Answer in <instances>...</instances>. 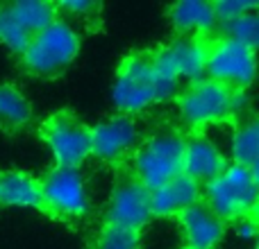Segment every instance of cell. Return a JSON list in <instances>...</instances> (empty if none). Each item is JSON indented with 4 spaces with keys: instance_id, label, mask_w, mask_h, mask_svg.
Masks as SVG:
<instances>
[{
    "instance_id": "9a60e30c",
    "label": "cell",
    "mask_w": 259,
    "mask_h": 249,
    "mask_svg": "<svg viewBox=\"0 0 259 249\" xmlns=\"http://www.w3.org/2000/svg\"><path fill=\"white\" fill-rule=\"evenodd\" d=\"M200 197V188L184 174H178L157 191H152V220L157 218H178L187 206Z\"/></svg>"
},
{
    "instance_id": "8992f818",
    "label": "cell",
    "mask_w": 259,
    "mask_h": 249,
    "mask_svg": "<svg viewBox=\"0 0 259 249\" xmlns=\"http://www.w3.org/2000/svg\"><path fill=\"white\" fill-rule=\"evenodd\" d=\"M202 200L211 206L216 215L232 229L241 220L257 218L259 206V183L257 172L230 163L223 174L207 183L200 191Z\"/></svg>"
},
{
    "instance_id": "5b68a950",
    "label": "cell",
    "mask_w": 259,
    "mask_h": 249,
    "mask_svg": "<svg viewBox=\"0 0 259 249\" xmlns=\"http://www.w3.org/2000/svg\"><path fill=\"white\" fill-rule=\"evenodd\" d=\"M196 43L200 50L202 77L214 80L230 86L234 91L248 93L252 80H255V59L257 50L232 39L214 36L209 32L196 34Z\"/></svg>"
},
{
    "instance_id": "3957f363",
    "label": "cell",
    "mask_w": 259,
    "mask_h": 249,
    "mask_svg": "<svg viewBox=\"0 0 259 249\" xmlns=\"http://www.w3.org/2000/svg\"><path fill=\"white\" fill-rule=\"evenodd\" d=\"M182 152H184V132L173 120H161L148 129L130 156V168L139 177V181L148 191H157L182 174Z\"/></svg>"
},
{
    "instance_id": "6da1fadb",
    "label": "cell",
    "mask_w": 259,
    "mask_h": 249,
    "mask_svg": "<svg viewBox=\"0 0 259 249\" xmlns=\"http://www.w3.org/2000/svg\"><path fill=\"white\" fill-rule=\"evenodd\" d=\"M166 45L130 50L116 68L112 100L118 113L137 116L152 104L173 100L182 89Z\"/></svg>"
},
{
    "instance_id": "5bb4252c",
    "label": "cell",
    "mask_w": 259,
    "mask_h": 249,
    "mask_svg": "<svg viewBox=\"0 0 259 249\" xmlns=\"http://www.w3.org/2000/svg\"><path fill=\"white\" fill-rule=\"evenodd\" d=\"M0 206H27L46 215L39 177L25 170H0Z\"/></svg>"
},
{
    "instance_id": "2e32d148",
    "label": "cell",
    "mask_w": 259,
    "mask_h": 249,
    "mask_svg": "<svg viewBox=\"0 0 259 249\" xmlns=\"http://www.w3.org/2000/svg\"><path fill=\"white\" fill-rule=\"evenodd\" d=\"M166 16L170 21L175 36H196L205 34L214 27L209 0H182L166 7Z\"/></svg>"
},
{
    "instance_id": "7402d4cb",
    "label": "cell",
    "mask_w": 259,
    "mask_h": 249,
    "mask_svg": "<svg viewBox=\"0 0 259 249\" xmlns=\"http://www.w3.org/2000/svg\"><path fill=\"white\" fill-rule=\"evenodd\" d=\"M57 14L64 16H77L87 25L89 32H103V3H94V0H73V3H55Z\"/></svg>"
},
{
    "instance_id": "603a6c76",
    "label": "cell",
    "mask_w": 259,
    "mask_h": 249,
    "mask_svg": "<svg viewBox=\"0 0 259 249\" xmlns=\"http://www.w3.org/2000/svg\"><path fill=\"white\" fill-rule=\"evenodd\" d=\"M209 5H211V14H214V25L259 9L257 0H209Z\"/></svg>"
},
{
    "instance_id": "30bf717a",
    "label": "cell",
    "mask_w": 259,
    "mask_h": 249,
    "mask_svg": "<svg viewBox=\"0 0 259 249\" xmlns=\"http://www.w3.org/2000/svg\"><path fill=\"white\" fill-rule=\"evenodd\" d=\"M59 18L55 3L48 0H14L0 3V43L16 57L25 52L30 41Z\"/></svg>"
},
{
    "instance_id": "7a4b0ae2",
    "label": "cell",
    "mask_w": 259,
    "mask_h": 249,
    "mask_svg": "<svg viewBox=\"0 0 259 249\" xmlns=\"http://www.w3.org/2000/svg\"><path fill=\"white\" fill-rule=\"evenodd\" d=\"M173 102L180 111L182 132H205L209 125L239 127L246 120L243 113H252L248 93L205 77L182 84Z\"/></svg>"
},
{
    "instance_id": "7c38bea8",
    "label": "cell",
    "mask_w": 259,
    "mask_h": 249,
    "mask_svg": "<svg viewBox=\"0 0 259 249\" xmlns=\"http://www.w3.org/2000/svg\"><path fill=\"white\" fill-rule=\"evenodd\" d=\"M230 165L225 154L211 143L205 132H184L182 152V174L189 177L198 188L211 183Z\"/></svg>"
},
{
    "instance_id": "ac0fdd59",
    "label": "cell",
    "mask_w": 259,
    "mask_h": 249,
    "mask_svg": "<svg viewBox=\"0 0 259 249\" xmlns=\"http://www.w3.org/2000/svg\"><path fill=\"white\" fill-rule=\"evenodd\" d=\"M170 54L175 71H178L180 80L196 82L202 77V61H200V50H198L196 36H173L168 43H164Z\"/></svg>"
},
{
    "instance_id": "ffe728a7",
    "label": "cell",
    "mask_w": 259,
    "mask_h": 249,
    "mask_svg": "<svg viewBox=\"0 0 259 249\" xmlns=\"http://www.w3.org/2000/svg\"><path fill=\"white\" fill-rule=\"evenodd\" d=\"M209 34L239 41V43L248 45L250 50H257V43H259V16H257V12H250V14H243V16L232 18V21L216 23V25L209 30Z\"/></svg>"
},
{
    "instance_id": "ba28073f",
    "label": "cell",
    "mask_w": 259,
    "mask_h": 249,
    "mask_svg": "<svg viewBox=\"0 0 259 249\" xmlns=\"http://www.w3.org/2000/svg\"><path fill=\"white\" fill-rule=\"evenodd\" d=\"M112 172V191H109V200L105 204L100 224L141 231L148 222H152V193L139 181L130 163L118 165Z\"/></svg>"
},
{
    "instance_id": "e0dca14e",
    "label": "cell",
    "mask_w": 259,
    "mask_h": 249,
    "mask_svg": "<svg viewBox=\"0 0 259 249\" xmlns=\"http://www.w3.org/2000/svg\"><path fill=\"white\" fill-rule=\"evenodd\" d=\"M32 120V104L16 86L0 84V134H18Z\"/></svg>"
},
{
    "instance_id": "52a82bcc",
    "label": "cell",
    "mask_w": 259,
    "mask_h": 249,
    "mask_svg": "<svg viewBox=\"0 0 259 249\" xmlns=\"http://www.w3.org/2000/svg\"><path fill=\"white\" fill-rule=\"evenodd\" d=\"M39 183L46 200V218L71 229H80L89 220L91 204L80 170L53 165L39 177Z\"/></svg>"
},
{
    "instance_id": "277c9868",
    "label": "cell",
    "mask_w": 259,
    "mask_h": 249,
    "mask_svg": "<svg viewBox=\"0 0 259 249\" xmlns=\"http://www.w3.org/2000/svg\"><path fill=\"white\" fill-rule=\"evenodd\" d=\"M82 39L68 25L66 18L59 16L53 25L30 41L25 52L18 57V68L23 75L34 80H57L80 54Z\"/></svg>"
},
{
    "instance_id": "d6986e66",
    "label": "cell",
    "mask_w": 259,
    "mask_h": 249,
    "mask_svg": "<svg viewBox=\"0 0 259 249\" xmlns=\"http://www.w3.org/2000/svg\"><path fill=\"white\" fill-rule=\"evenodd\" d=\"M257 159H259V122L255 113H250L239 127H234L232 163L239 165V168L257 172Z\"/></svg>"
},
{
    "instance_id": "8fae6325",
    "label": "cell",
    "mask_w": 259,
    "mask_h": 249,
    "mask_svg": "<svg viewBox=\"0 0 259 249\" xmlns=\"http://www.w3.org/2000/svg\"><path fill=\"white\" fill-rule=\"evenodd\" d=\"M139 143V129H137V116L127 113H114L105 118L96 127H91V152L96 161L118 168V165L130 163L134 147Z\"/></svg>"
},
{
    "instance_id": "4fadbf2b",
    "label": "cell",
    "mask_w": 259,
    "mask_h": 249,
    "mask_svg": "<svg viewBox=\"0 0 259 249\" xmlns=\"http://www.w3.org/2000/svg\"><path fill=\"white\" fill-rule=\"evenodd\" d=\"M175 220L182 231V247L189 249H216L228 233V224L211 211V206L202 200V195L191 206H187Z\"/></svg>"
},
{
    "instance_id": "9c48e42d",
    "label": "cell",
    "mask_w": 259,
    "mask_h": 249,
    "mask_svg": "<svg viewBox=\"0 0 259 249\" xmlns=\"http://www.w3.org/2000/svg\"><path fill=\"white\" fill-rule=\"evenodd\" d=\"M36 136L50 147L55 165L80 170V165L89 159L91 125H87L71 107L59 109L39 122Z\"/></svg>"
},
{
    "instance_id": "cb8c5ba5",
    "label": "cell",
    "mask_w": 259,
    "mask_h": 249,
    "mask_svg": "<svg viewBox=\"0 0 259 249\" xmlns=\"http://www.w3.org/2000/svg\"><path fill=\"white\" fill-rule=\"evenodd\" d=\"M180 249H189V247H180Z\"/></svg>"
},
{
    "instance_id": "44dd1931",
    "label": "cell",
    "mask_w": 259,
    "mask_h": 249,
    "mask_svg": "<svg viewBox=\"0 0 259 249\" xmlns=\"http://www.w3.org/2000/svg\"><path fill=\"white\" fill-rule=\"evenodd\" d=\"M87 249H141V231L100 224L87 238Z\"/></svg>"
}]
</instances>
